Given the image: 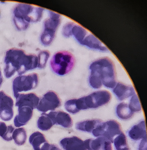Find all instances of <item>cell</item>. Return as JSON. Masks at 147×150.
<instances>
[{
	"label": "cell",
	"instance_id": "cell-16",
	"mask_svg": "<svg viewBox=\"0 0 147 150\" xmlns=\"http://www.w3.org/2000/svg\"><path fill=\"white\" fill-rule=\"evenodd\" d=\"M128 135L131 139L135 141L147 138L145 121L143 120L133 126L128 131Z\"/></svg>",
	"mask_w": 147,
	"mask_h": 150
},
{
	"label": "cell",
	"instance_id": "cell-27",
	"mask_svg": "<svg viewBox=\"0 0 147 150\" xmlns=\"http://www.w3.org/2000/svg\"><path fill=\"white\" fill-rule=\"evenodd\" d=\"M75 25V23L72 22H69L65 24L62 28L63 35L66 38H69L72 35V30Z\"/></svg>",
	"mask_w": 147,
	"mask_h": 150
},
{
	"label": "cell",
	"instance_id": "cell-5",
	"mask_svg": "<svg viewBox=\"0 0 147 150\" xmlns=\"http://www.w3.org/2000/svg\"><path fill=\"white\" fill-rule=\"evenodd\" d=\"M44 8L34 7L25 4L18 3L13 10V18L30 23L37 22L41 19Z\"/></svg>",
	"mask_w": 147,
	"mask_h": 150
},
{
	"label": "cell",
	"instance_id": "cell-7",
	"mask_svg": "<svg viewBox=\"0 0 147 150\" xmlns=\"http://www.w3.org/2000/svg\"><path fill=\"white\" fill-rule=\"evenodd\" d=\"M122 131L120 124L117 121L111 120L103 122L92 133L95 137H103L113 143L114 139Z\"/></svg>",
	"mask_w": 147,
	"mask_h": 150
},
{
	"label": "cell",
	"instance_id": "cell-28",
	"mask_svg": "<svg viewBox=\"0 0 147 150\" xmlns=\"http://www.w3.org/2000/svg\"><path fill=\"white\" fill-rule=\"evenodd\" d=\"M14 130V127L11 125L7 127L6 132L1 136L2 138L6 141H10L13 139L12 134Z\"/></svg>",
	"mask_w": 147,
	"mask_h": 150
},
{
	"label": "cell",
	"instance_id": "cell-26",
	"mask_svg": "<svg viewBox=\"0 0 147 150\" xmlns=\"http://www.w3.org/2000/svg\"><path fill=\"white\" fill-rule=\"evenodd\" d=\"M128 104L130 109L134 113L139 112L141 110L140 102L136 94L132 96Z\"/></svg>",
	"mask_w": 147,
	"mask_h": 150
},
{
	"label": "cell",
	"instance_id": "cell-19",
	"mask_svg": "<svg viewBox=\"0 0 147 150\" xmlns=\"http://www.w3.org/2000/svg\"><path fill=\"white\" fill-rule=\"evenodd\" d=\"M103 121L98 119L88 120L77 123L76 129L79 130L92 133Z\"/></svg>",
	"mask_w": 147,
	"mask_h": 150
},
{
	"label": "cell",
	"instance_id": "cell-17",
	"mask_svg": "<svg viewBox=\"0 0 147 150\" xmlns=\"http://www.w3.org/2000/svg\"><path fill=\"white\" fill-rule=\"evenodd\" d=\"M33 110L27 106L18 108V114L15 116L14 120L15 126L19 127L26 124L32 116Z\"/></svg>",
	"mask_w": 147,
	"mask_h": 150
},
{
	"label": "cell",
	"instance_id": "cell-21",
	"mask_svg": "<svg viewBox=\"0 0 147 150\" xmlns=\"http://www.w3.org/2000/svg\"><path fill=\"white\" fill-rule=\"evenodd\" d=\"M113 143L116 150H130L126 136L122 131L115 138Z\"/></svg>",
	"mask_w": 147,
	"mask_h": 150
},
{
	"label": "cell",
	"instance_id": "cell-23",
	"mask_svg": "<svg viewBox=\"0 0 147 150\" xmlns=\"http://www.w3.org/2000/svg\"><path fill=\"white\" fill-rule=\"evenodd\" d=\"M12 138L15 143L18 145L20 146L24 144L27 138L25 129L23 127L16 129L13 132Z\"/></svg>",
	"mask_w": 147,
	"mask_h": 150
},
{
	"label": "cell",
	"instance_id": "cell-4",
	"mask_svg": "<svg viewBox=\"0 0 147 150\" xmlns=\"http://www.w3.org/2000/svg\"><path fill=\"white\" fill-rule=\"evenodd\" d=\"M75 64V58L73 55L70 52L65 50L55 53L50 62L52 71L60 76L69 73L73 68Z\"/></svg>",
	"mask_w": 147,
	"mask_h": 150
},
{
	"label": "cell",
	"instance_id": "cell-6",
	"mask_svg": "<svg viewBox=\"0 0 147 150\" xmlns=\"http://www.w3.org/2000/svg\"><path fill=\"white\" fill-rule=\"evenodd\" d=\"M48 12V18L43 22V29L40 37L41 43L45 46L49 45L53 41L61 21L59 14L50 10Z\"/></svg>",
	"mask_w": 147,
	"mask_h": 150
},
{
	"label": "cell",
	"instance_id": "cell-3",
	"mask_svg": "<svg viewBox=\"0 0 147 150\" xmlns=\"http://www.w3.org/2000/svg\"><path fill=\"white\" fill-rule=\"evenodd\" d=\"M111 98L109 91H98L78 99L67 101L65 104V108L69 113L75 114L81 110L96 108L104 105L110 101Z\"/></svg>",
	"mask_w": 147,
	"mask_h": 150
},
{
	"label": "cell",
	"instance_id": "cell-22",
	"mask_svg": "<svg viewBox=\"0 0 147 150\" xmlns=\"http://www.w3.org/2000/svg\"><path fill=\"white\" fill-rule=\"evenodd\" d=\"M53 125L50 118L47 114L42 113L37 121V126L39 128L43 131H46L50 129Z\"/></svg>",
	"mask_w": 147,
	"mask_h": 150
},
{
	"label": "cell",
	"instance_id": "cell-10",
	"mask_svg": "<svg viewBox=\"0 0 147 150\" xmlns=\"http://www.w3.org/2000/svg\"><path fill=\"white\" fill-rule=\"evenodd\" d=\"M13 101L4 91H0V117L5 121H9L13 116Z\"/></svg>",
	"mask_w": 147,
	"mask_h": 150
},
{
	"label": "cell",
	"instance_id": "cell-12",
	"mask_svg": "<svg viewBox=\"0 0 147 150\" xmlns=\"http://www.w3.org/2000/svg\"><path fill=\"white\" fill-rule=\"evenodd\" d=\"M15 105L18 108L23 106H27L32 110L37 108L39 99L34 93H18L16 97Z\"/></svg>",
	"mask_w": 147,
	"mask_h": 150
},
{
	"label": "cell",
	"instance_id": "cell-8",
	"mask_svg": "<svg viewBox=\"0 0 147 150\" xmlns=\"http://www.w3.org/2000/svg\"><path fill=\"white\" fill-rule=\"evenodd\" d=\"M38 81L37 74L33 73L27 75H20L13 82L12 88L15 98L19 92L32 90L37 86Z\"/></svg>",
	"mask_w": 147,
	"mask_h": 150
},
{
	"label": "cell",
	"instance_id": "cell-18",
	"mask_svg": "<svg viewBox=\"0 0 147 150\" xmlns=\"http://www.w3.org/2000/svg\"><path fill=\"white\" fill-rule=\"evenodd\" d=\"M29 142L34 150H48L50 144L46 140L44 135L37 131L34 132L29 137Z\"/></svg>",
	"mask_w": 147,
	"mask_h": 150
},
{
	"label": "cell",
	"instance_id": "cell-13",
	"mask_svg": "<svg viewBox=\"0 0 147 150\" xmlns=\"http://www.w3.org/2000/svg\"><path fill=\"white\" fill-rule=\"evenodd\" d=\"M51 119L53 125H58L65 128H70L73 125V122L70 115L62 111H51L47 114Z\"/></svg>",
	"mask_w": 147,
	"mask_h": 150
},
{
	"label": "cell",
	"instance_id": "cell-31",
	"mask_svg": "<svg viewBox=\"0 0 147 150\" xmlns=\"http://www.w3.org/2000/svg\"><path fill=\"white\" fill-rule=\"evenodd\" d=\"M48 150H61L57 146L54 144H50Z\"/></svg>",
	"mask_w": 147,
	"mask_h": 150
},
{
	"label": "cell",
	"instance_id": "cell-24",
	"mask_svg": "<svg viewBox=\"0 0 147 150\" xmlns=\"http://www.w3.org/2000/svg\"><path fill=\"white\" fill-rule=\"evenodd\" d=\"M88 32V31L85 28L78 25H75L72 30V35L80 44Z\"/></svg>",
	"mask_w": 147,
	"mask_h": 150
},
{
	"label": "cell",
	"instance_id": "cell-25",
	"mask_svg": "<svg viewBox=\"0 0 147 150\" xmlns=\"http://www.w3.org/2000/svg\"><path fill=\"white\" fill-rule=\"evenodd\" d=\"M50 56V53L47 50H43L39 52L37 56L38 68L41 69L45 66Z\"/></svg>",
	"mask_w": 147,
	"mask_h": 150
},
{
	"label": "cell",
	"instance_id": "cell-29",
	"mask_svg": "<svg viewBox=\"0 0 147 150\" xmlns=\"http://www.w3.org/2000/svg\"><path fill=\"white\" fill-rule=\"evenodd\" d=\"M138 150H147V138L141 139Z\"/></svg>",
	"mask_w": 147,
	"mask_h": 150
},
{
	"label": "cell",
	"instance_id": "cell-2",
	"mask_svg": "<svg viewBox=\"0 0 147 150\" xmlns=\"http://www.w3.org/2000/svg\"><path fill=\"white\" fill-rule=\"evenodd\" d=\"M4 62V73L8 78L16 72L21 75L28 71L38 67L37 56L34 54H26L22 50L12 48L6 52Z\"/></svg>",
	"mask_w": 147,
	"mask_h": 150
},
{
	"label": "cell",
	"instance_id": "cell-11",
	"mask_svg": "<svg viewBox=\"0 0 147 150\" xmlns=\"http://www.w3.org/2000/svg\"><path fill=\"white\" fill-rule=\"evenodd\" d=\"M96 139L90 138L84 142L88 150H112L111 142L106 137L100 136Z\"/></svg>",
	"mask_w": 147,
	"mask_h": 150
},
{
	"label": "cell",
	"instance_id": "cell-14",
	"mask_svg": "<svg viewBox=\"0 0 147 150\" xmlns=\"http://www.w3.org/2000/svg\"><path fill=\"white\" fill-rule=\"evenodd\" d=\"M60 143L65 150H87L84 141L76 136L64 138Z\"/></svg>",
	"mask_w": 147,
	"mask_h": 150
},
{
	"label": "cell",
	"instance_id": "cell-30",
	"mask_svg": "<svg viewBox=\"0 0 147 150\" xmlns=\"http://www.w3.org/2000/svg\"><path fill=\"white\" fill-rule=\"evenodd\" d=\"M7 127L5 123L2 122H0V136H2L6 132Z\"/></svg>",
	"mask_w": 147,
	"mask_h": 150
},
{
	"label": "cell",
	"instance_id": "cell-32",
	"mask_svg": "<svg viewBox=\"0 0 147 150\" xmlns=\"http://www.w3.org/2000/svg\"><path fill=\"white\" fill-rule=\"evenodd\" d=\"M3 81V77L0 69V87L2 84Z\"/></svg>",
	"mask_w": 147,
	"mask_h": 150
},
{
	"label": "cell",
	"instance_id": "cell-20",
	"mask_svg": "<svg viewBox=\"0 0 147 150\" xmlns=\"http://www.w3.org/2000/svg\"><path fill=\"white\" fill-rule=\"evenodd\" d=\"M116 113L119 119L123 120L130 119L134 114L129 108L128 104L123 102L119 103L117 106Z\"/></svg>",
	"mask_w": 147,
	"mask_h": 150
},
{
	"label": "cell",
	"instance_id": "cell-15",
	"mask_svg": "<svg viewBox=\"0 0 147 150\" xmlns=\"http://www.w3.org/2000/svg\"><path fill=\"white\" fill-rule=\"evenodd\" d=\"M113 91L117 99L122 101L136 94L134 88L121 82L116 83Z\"/></svg>",
	"mask_w": 147,
	"mask_h": 150
},
{
	"label": "cell",
	"instance_id": "cell-9",
	"mask_svg": "<svg viewBox=\"0 0 147 150\" xmlns=\"http://www.w3.org/2000/svg\"><path fill=\"white\" fill-rule=\"evenodd\" d=\"M61 104L57 95L53 91H49L44 95L36 108L39 111L45 113L49 110H53Z\"/></svg>",
	"mask_w": 147,
	"mask_h": 150
},
{
	"label": "cell",
	"instance_id": "cell-1",
	"mask_svg": "<svg viewBox=\"0 0 147 150\" xmlns=\"http://www.w3.org/2000/svg\"><path fill=\"white\" fill-rule=\"evenodd\" d=\"M89 82L93 88L98 89L102 85L113 88L116 83L114 64L109 57H104L92 62L89 66Z\"/></svg>",
	"mask_w": 147,
	"mask_h": 150
}]
</instances>
